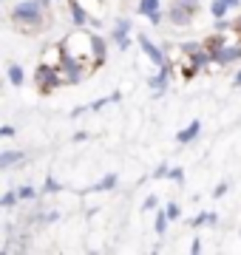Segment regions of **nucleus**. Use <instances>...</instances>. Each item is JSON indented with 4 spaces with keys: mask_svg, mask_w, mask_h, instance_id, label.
Segmentation results:
<instances>
[{
    "mask_svg": "<svg viewBox=\"0 0 241 255\" xmlns=\"http://www.w3.org/2000/svg\"><path fill=\"white\" fill-rule=\"evenodd\" d=\"M170 77H173V63L159 65V71L148 80V85H150V91H153V97H162V94L170 88Z\"/></svg>",
    "mask_w": 241,
    "mask_h": 255,
    "instance_id": "obj_7",
    "label": "nucleus"
},
{
    "mask_svg": "<svg viewBox=\"0 0 241 255\" xmlns=\"http://www.w3.org/2000/svg\"><path fill=\"white\" fill-rule=\"evenodd\" d=\"M233 88H241V68L236 71V77H233Z\"/></svg>",
    "mask_w": 241,
    "mask_h": 255,
    "instance_id": "obj_41",
    "label": "nucleus"
},
{
    "mask_svg": "<svg viewBox=\"0 0 241 255\" xmlns=\"http://www.w3.org/2000/svg\"><path fill=\"white\" fill-rule=\"evenodd\" d=\"M48 3H51V0H48Z\"/></svg>",
    "mask_w": 241,
    "mask_h": 255,
    "instance_id": "obj_44",
    "label": "nucleus"
},
{
    "mask_svg": "<svg viewBox=\"0 0 241 255\" xmlns=\"http://www.w3.org/2000/svg\"><path fill=\"white\" fill-rule=\"evenodd\" d=\"M6 80H9L14 88H20V85L26 82V71H23V65L11 63V65H9V71H6Z\"/></svg>",
    "mask_w": 241,
    "mask_h": 255,
    "instance_id": "obj_16",
    "label": "nucleus"
},
{
    "mask_svg": "<svg viewBox=\"0 0 241 255\" xmlns=\"http://www.w3.org/2000/svg\"><path fill=\"white\" fill-rule=\"evenodd\" d=\"M202 46H204V40H185V43L179 46V51L187 57V54H193V51H199Z\"/></svg>",
    "mask_w": 241,
    "mask_h": 255,
    "instance_id": "obj_22",
    "label": "nucleus"
},
{
    "mask_svg": "<svg viewBox=\"0 0 241 255\" xmlns=\"http://www.w3.org/2000/svg\"><path fill=\"white\" fill-rule=\"evenodd\" d=\"M176 3H182L185 9H190L193 14H199L202 11V0H176Z\"/></svg>",
    "mask_w": 241,
    "mask_h": 255,
    "instance_id": "obj_27",
    "label": "nucleus"
},
{
    "mask_svg": "<svg viewBox=\"0 0 241 255\" xmlns=\"http://www.w3.org/2000/svg\"><path fill=\"white\" fill-rule=\"evenodd\" d=\"M54 221H60V210H48V213H43V224H54Z\"/></svg>",
    "mask_w": 241,
    "mask_h": 255,
    "instance_id": "obj_32",
    "label": "nucleus"
},
{
    "mask_svg": "<svg viewBox=\"0 0 241 255\" xmlns=\"http://www.w3.org/2000/svg\"><path fill=\"white\" fill-rule=\"evenodd\" d=\"M46 9L48 0H20L11 9V23L20 26L26 34H31V31L46 26Z\"/></svg>",
    "mask_w": 241,
    "mask_h": 255,
    "instance_id": "obj_1",
    "label": "nucleus"
},
{
    "mask_svg": "<svg viewBox=\"0 0 241 255\" xmlns=\"http://www.w3.org/2000/svg\"><path fill=\"white\" fill-rule=\"evenodd\" d=\"M68 11H71V23H74L77 28H85L91 23V14H88V9L83 6V0H68Z\"/></svg>",
    "mask_w": 241,
    "mask_h": 255,
    "instance_id": "obj_10",
    "label": "nucleus"
},
{
    "mask_svg": "<svg viewBox=\"0 0 241 255\" xmlns=\"http://www.w3.org/2000/svg\"><path fill=\"white\" fill-rule=\"evenodd\" d=\"M165 213H167V219H170V221H179V219H182V207H179L176 201L165 204Z\"/></svg>",
    "mask_w": 241,
    "mask_h": 255,
    "instance_id": "obj_24",
    "label": "nucleus"
},
{
    "mask_svg": "<svg viewBox=\"0 0 241 255\" xmlns=\"http://www.w3.org/2000/svg\"><path fill=\"white\" fill-rule=\"evenodd\" d=\"M60 57H63V43H54V46H48L46 51H43V60H40V63L60 65Z\"/></svg>",
    "mask_w": 241,
    "mask_h": 255,
    "instance_id": "obj_15",
    "label": "nucleus"
},
{
    "mask_svg": "<svg viewBox=\"0 0 241 255\" xmlns=\"http://www.w3.org/2000/svg\"><path fill=\"white\" fill-rule=\"evenodd\" d=\"M71 139H74V142H85V139H88V133H85V130H77Z\"/></svg>",
    "mask_w": 241,
    "mask_h": 255,
    "instance_id": "obj_40",
    "label": "nucleus"
},
{
    "mask_svg": "<svg viewBox=\"0 0 241 255\" xmlns=\"http://www.w3.org/2000/svg\"><path fill=\"white\" fill-rule=\"evenodd\" d=\"M0 3H3V0H0Z\"/></svg>",
    "mask_w": 241,
    "mask_h": 255,
    "instance_id": "obj_43",
    "label": "nucleus"
},
{
    "mask_svg": "<svg viewBox=\"0 0 241 255\" xmlns=\"http://www.w3.org/2000/svg\"><path fill=\"white\" fill-rule=\"evenodd\" d=\"M117 182H120V176L108 173V176H102L94 187H88V193H108V190H114V187H117Z\"/></svg>",
    "mask_w": 241,
    "mask_h": 255,
    "instance_id": "obj_14",
    "label": "nucleus"
},
{
    "mask_svg": "<svg viewBox=\"0 0 241 255\" xmlns=\"http://www.w3.org/2000/svg\"><path fill=\"white\" fill-rule=\"evenodd\" d=\"M57 68L63 74L65 85H80V82L85 80V74H88V60L71 54V51L63 46V57H60V65H57Z\"/></svg>",
    "mask_w": 241,
    "mask_h": 255,
    "instance_id": "obj_3",
    "label": "nucleus"
},
{
    "mask_svg": "<svg viewBox=\"0 0 241 255\" xmlns=\"http://www.w3.org/2000/svg\"><path fill=\"white\" fill-rule=\"evenodd\" d=\"M204 46L210 48V54H213V65L227 68V65L241 63V43H230V40L224 34H219V31H216L213 37H207Z\"/></svg>",
    "mask_w": 241,
    "mask_h": 255,
    "instance_id": "obj_2",
    "label": "nucleus"
},
{
    "mask_svg": "<svg viewBox=\"0 0 241 255\" xmlns=\"http://www.w3.org/2000/svg\"><path fill=\"white\" fill-rule=\"evenodd\" d=\"M196 74H199V68H196L193 63H187V65H182V80H193Z\"/></svg>",
    "mask_w": 241,
    "mask_h": 255,
    "instance_id": "obj_28",
    "label": "nucleus"
},
{
    "mask_svg": "<svg viewBox=\"0 0 241 255\" xmlns=\"http://www.w3.org/2000/svg\"><path fill=\"white\" fill-rule=\"evenodd\" d=\"M130 28H133L130 17H117V23H114V28H111V43L120 48V51H128L130 48Z\"/></svg>",
    "mask_w": 241,
    "mask_h": 255,
    "instance_id": "obj_6",
    "label": "nucleus"
},
{
    "mask_svg": "<svg viewBox=\"0 0 241 255\" xmlns=\"http://www.w3.org/2000/svg\"><path fill=\"white\" fill-rule=\"evenodd\" d=\"M88 37H91V63L102 65L108 60V40L102 34H97V31H88Z\"/></svg>",
    "mask_w": 241,
    "mask_h": 255,
    "instance_id": "obj_9",
    "label": "nucleus"
},
{
    "mask_svg": "<svg viewBox=\"0 0 241 255\" xmlns=\"http://www.w3.org/2000/svg\"><path fill=\"white\" fill-rule=\"evenodd\" d=\"M34 82H37L40 94H54L57 88L65 85L60 68L57 65H46V63H37V68H34Z\"/></svg>",
    "mask_w": 241,
    "mask_h": 255,
    "instance_id": "obj_4",
    "label": "nucleus"
},
{
    "mask_svg": "<svg viewBox=\"0 0 241 255\" xmlns=\"http://www.w3.org/2000/svg\"><path fill=\"white\" fill-rule=\"evenodd\" d=\"M216 31H219V34H224V31H233V20H230V17H219V20H216Z\"/></svg>",
    "mask_w": 241,
    "mask_h": 255,
    "instance_id": "obj_25",
    "label": "nucleus"
},
{
    "mask_svg": "<svg viewBox=\"0 0 241 255\" xmlns=\"http://www.w3.org/2000/svg\"><path fill=\"white\" fill-rule=\"evenodd\" d=\"M136 43H139V48H142V54L148 57L150 63L156 65H165V63H170V57L165 54V48L162 46H156V43H153V40H150L148 34H136Z\"/></svg>",
    "mask_w": 241,
    "mask_h": 255,
    "instance_id": "obj_5",
    "label": "nucleus"
},
{
    "mask_svg": "<svg viewBox=\"0 0 241 255\" xmlns=\"http://www.w3.org/2000/svg\"><path fill=\"white\" fill-rule=\"evenodd\" d=\"M207 11H210V17H213V20L230 17V6H227L224 0H210V3H207Z\"/></svg>",
    "mask_w": 241,
    "mask_h": 255,
    "instance_id": "obj_17",
    "label": "nucleus"
},
{
    "mask_svg": "<svg viewBox=\"0 0 241 255\" xmlns=\"http://www.w3.org/2000/svg\"><path fill=\"white\" fill-rule=\"evenodd\" d=\"M17 193H20V201H34L37 199V187H31V184H23V187H17Z\"/></svg>",
    "mask_w": 241,
    "mask_h": 255,
    "instance_id": "obj_23",
    "label": "nucleus"
},
{
    "mask_svg": "<svg viewBox=\"0 0 241 255\" xmlns=\"http://www.w3.org/2000/svg\"><path fill=\"white\" fill-rule=\"evenodd\" d=\"M165 14H167V23H173L176 28H187L190 23H193V17H196L193 11H190V9H185L182 3H176V0L170 3V9H167Z\"/></svg>",
    "mask_w": 241,
    "mask_h": 255,
    "instance_id": "obj_8",
    "label": "nucleus"
},
{
    "mask_svg": "<svg viewBox=\"0 0 241 255\" xmlns=\"http://www.w3.org/2000/svg\"><path fill=\"white\" fill-rule=\"evenodd\" d=\"M167 179H173V182H185V167H170Z\"/></svg>",
    "mask_w": 241,
    "mask_h": 255,
    "instance_id": "obj_30",
    "label": "nucleus"
},
{
    "mask_svg": "<svg viewBox=\"0 0 241 255\" xmlns=\"http://www.w3.org/2000/svg\"><path fill=\"white\" fill-rule=\"evenodd\" d=\"M40 193H48V196H54V193H63V184L57 182L54 176H46V182H43Z\"/></svg>",
    "mask_w": 241,
    "mask_h": 255,
    "instance_id": "obj_20",
    "label": "nucleus"
},
{
    "mask_svg": "<svg viewBox=\"0 0 241 255\" xmlns=\"http://www.w3.org/2000/svg\"><path fill=\"white\" fill-rule=\"evenodd\" d=\"M17 250L20 253H28V250H31V236H28V233L17 236Z\"/></svg>",
    "mask_w": 241,
    "mask_h": 255,
    "instance_id": "obj_26",
    "label": "nucleus"
},
{
    "mask_svg": "<svg viewBox=\"0 0 241 255\" xmlns=\"http://www.w3.org/2000/svg\"><path fill=\"white\" fill-rule=\"evenodd\" d=\"M167 224H170L167 213H165V210H156V219H153V230H156V236H165V233H167Z\"/></svg>",
    "mask_w": 241,
    "mask_h": 255,
    "instance_id": "obj_19",
    "label": "nucleus"
},
{
    "mask_svg": "<svg viewBox=\"0 0 241 255\" xmlns=\"http://www.w3.org/2000/svg\"><path fill=\"white\" fill-rule=\"evenodd\" d=\"M20 162H26V153L23 150H0V170H11V167H17Z\"/></svg>",
    "mask_w": 241,
    "mask_h": 255,
    "instance_id": "obj_12",
    "label": "nucleus"
},
{
    "mask_svg": "<svg viewBox=\"0 0 241 255\" xmlns=\"http://www.w3.org/2000/svg\"><path fill=\"white\" fill-rule=\"evenodd\" d=\"M108 102H114L111 97H100V100H94L91 105H88V108H91V111H102L105 105H108Z\"/></svg>",
    "mask_w": 241,
    "mask_h": 255,
    "instance_id": "obj_31",
    "label": "nucleus"
},
{
    "mask_svg": "<svg viewBox=\"0 0 241 255\" xmlns=\"http://www.w3.org/2000/svg\"><path fill=\"white\" fill-rule=\"evenodd\" d=\"M224 3H227L230 9H239V6H241V0H224Z\"/></svg>",
    "mask_w": 241,
    "mask_h": 255,
    "instance_id": "obj_42",
    "label": "nucleus"
},
{
    "mask_svg": "<svg viewBox=\"0 0 241 255\" xmlns=\"http://www.w3.org/2000/svg\"><path fill=\"white\" fill-rule=\"evenodd\" d=\"M162 9V0H139L136 3V11H139L142 17H150V14H156Z\"/></svg>",
    "mask_w": 241,
    "mask_h": 255,
    "instance_id": "obj_18",
    "label": "nucleus"
},
{
    "mask_svg": "<svg viewBox=\"0 0 241 255\" xmlns=\"http://www.w3.org/2000/svg\"><path fill=\"white\" fill-rule=\"evenodd\" d=\"M199 133H202V119H193V122H187V125L176 133V142L179 145H190V142L199 139Z\"/></svg>",
    "mask_w": 241,
    "mask_h": 255,
    "instance_id": "obj_11",
    "label": "nucleus"
},
{
    "mask_svg": "<svg viewBox=\"0 0 241 255\" xmlns=\"http://www.w3.org/2000/svg\"><path fill=\"white\" fill-rule=\"evenodd\" d=\"M233 31L241 37V14H239V17H233Z\"/></svg>",
    "mask_w": 241,
    "mask_h": 255,
    "instance_id": "obj_39",
    "label": "nucleus"
},
{
    "mask_svg": "<svg viewBox=\"0 0 241 255\" xmlns=\"http://www.w3.org/2000/svg\"><path fill=\"white\" fill-rule=\"evenodd\" d=\"M14 133H17V128H14V125H3V128H0V139H11Z\"/></svg>",
    "mask_w": 241,
    "mask_h": 255,
    "instance_id": "obj_34",
    "label": "nucleus"
},
{
    "mask_svg": "<svg viewBox=\"0 0 241 255\" xmlns=\"http://www.w3.org/2000/svg\"><path fill=\"white\" fill-rule=\"evenodd\" d=\"M20 201V193L17 190H6L3 196H0V207H14Z\"/></svg>",
    "mask_w": 241,
    "mask_h": 255,
    "instance_id": "obj_21",
    "label": "nucleus"
},
{
    "mask_svg": "<svg viewBox=\"0 0 241 255\" xmlns=\"http://www.w3.org/2000/svg\"><path fill=\"white\" fill-rule=\"evenodd\" d=\"M204 250V244H202V238H193V241H190V253L193 255H199Z\"/></svg>",
    "mask_w": 241,
    "mask_h": 255,
    "instance_id": "obj_37",
    "label": "nucleus"
},
{
    "mask_svg": "<svg viewBox=\"0 0 241 255\" xmlns=\"http://www.w3.org/2000/svg\"><path fill=\"white\" fill-rule=\"evenodd\" d=\"M207 224V213H199L196 219H190V227H204Z\"/></svg>",
    "mask_w": 241,
    "mask_h": 255,
    "instance_id": "obj_36",
    "label": "nucleus"
},
{
    "mask_svg": "<svg viewBox=\"0 0 241 255\" xmlns=\"http://www.w3.org/2000/svg\"><path fill=\"white\" fill-rule=\"evenodd\" d=\"M185 60H187V63H193L199 71L207 68V65H213V54H210V48H207V46H202L199 51H193V54H187Z\"/></svg>",
    "mask_w": 241,
    "mask_h": 255,
    "instance_id": "obj_13",
    "label": "nucleus"
},
{
    "mask_svg": "<svg viewBox=\"0 0 241 255\" xmlns=\"http://www.w3.org/2000/svg\"><path fill=\"white\" fill-rule=\"evenodd\" d=\"M159 207V199L156 196H148V199L142 201V213H150V210H156Z\"/></svg>",
    "mask_w": 241,
    "mask_h": 255,
    "instance_id": "obj_29",
    "label": "nucleus"
},
{
    "mask_svg": "<svg viewBox=\"0 0 241 255\" xmlns=\"http://www.w3.org/2000/svg\"><path fill=\"white\" fill-rule=\"evenodd\" d=\"M227 190H230V184L219 182V184H216V190H213V196H216V199H222V196H227Z\"/></svg>",
    "mask_w": 241,
    "mask_h": 255,
    "instance_id": "obj_35",
    "label": "nucleus"
},
{
    "mask_svg": "<svg viewBox=\"0 0 241 255\" xmlns=\"http://www.w3.org/2000/svg\"><path fill=\"white\" fill-rule=\"evenodd\" d=\"M216 224H219V213H210L207 210V227H216Z\"/></svg>",
    "mask_w": 241,
    "mask_h": 255,
    "instance_id": "obj_38",
    "label": "nucleus"
},
{
    "mask_svg": "<svg viewBox=\"0 0 241 255\" xmlns=\"http://www.w3.org/2000/svg\"><path fill=\"white\" fill-rule=\"evenodd\" d=\"M167 173H170V167H167V164H159L156 170L150 173V179H167Z\"/></svg>",
    "mask_w": 241,
    "mask_h": 255,
    "instance_id": "obj_33",
    "label": "nucleus"
}]
</instances>
